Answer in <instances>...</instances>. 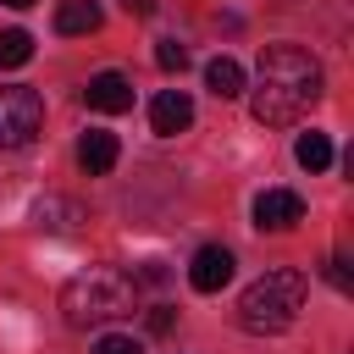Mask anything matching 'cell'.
<instances>
[{
	"mask_svg": "<svg viewBox=\"0 0 354 354\" xmlns=\"http://www.w3.org/2000/svg\"><path fill=\"white\" fill-rule=\"evenodd\" d=\"M321 88H326V77H321V61L310 50H299V44H266L260 66H254L249 111L266 127H288V122H299L321 100Z\"/></svg>",
	"mask_w": 354,
	"mask_h": 354,
	"instance_id": "obj_1",
	"label": "cell"
},
{
	"mask_svg": "<svg viewBox=\"0 0 354 354\" xmlns=\"http://www.w3.org/2000/svg\"><path fill=\"white\" fill-rule=\"evenodd\" d=\"M133 310H138V282H133V271H122V266H88L83 277H72V282L61 288V315H66V326H77V332L105 326V321H122V315H133Z\"/></svg>",
	"mask_w": 354,
	"mask_h": 354,
	"instance_id": "obj_2",
	"label": "cell"
},
{
	"mask_svg": "<svg viewBox=\"0 0 354 354\" xmlns=\"http://www.w3.org/2000/svg\"><path fill=\"white\" fill-rule=\"evenodd\" d=\"M299 310H304V271L277 266V271H266V277H254V282L243 288V299H238V326L254 332V337H277V332H288V326L299 321Z\"/></svg>",
	"mask_w": 354,
	"mask_h": 354,
	"instance_id": "obj_3",
	"label": "cell"
},
{
	"mask_svg": "<svg viewBox=\"0 0 354 354\" xmlns=\"http://www.w3.org/2000/svg\"><path fill=\"white\" fill-rule=\"evenodd\" d=\"M44 133V100L28 83L0 88V149H28Z\"/></svg>",
	"mask_w": 354,
	"mask_h": 354,
	"instance_id": "obj_4",
	"label": "cell"
},
{
	"mask_svg": "<svg viewBox=\"0 0 354 354\" xmlns=\"http://www.w3.org/2000/svg\"><path fill=\"white\" fill-rule=\"evenodd\" d=\"M232 249L227 243H205V249H194V260H188V288L194 293H221L227 282H232Z\"/></svg>",
	"mask_w": 354,
	"mask_h": 354,
	"instance_id": "obj_5",
	"label": "cell"
},
{
	"mask_svg": "<svg viewBox=\"0 0 354 354\" xmlns=\"http://www.w3.org/2000/svg\"><path fill=\"white\" fill-rule=\"evenodd\" d=\"M304 221V199L293 194V188H266L260 199H254V227L260 232H288V227H299Z\"/></svg>",
	"mask_w": 354,
	"mask_h": 354,
	"instance_id": "obj_6",
	"label": "cell"
},
{
	"mask_svg": "<svg viewBox=\"0 0 354 354\" xmlns=\"http://www.w3.org/2000/svg\"><path fill=\"white\" fill-rule=\"evenodd\" d=\"M149 127H155L160 138L188 133V127H194V100H188L183 88H160V94L149 100Z\"/></svg>",
	"mask_w": 354,
	"mask_h": 354,
	"instance_id": "obj_7",
	"label": "cell"
},
{
	"mask_svg": "<svg viewBox=\"0 0 354 354\" xmlns=\"http://www.w3.org/2000/svg\"><path fill=\"white\" fill-rule=\"evenodd\" d=\"M83 105L100 111V116H122V111L133 105V83H127L122 72H94L88 88H83Z\"/></svg>",
	"mask_w": 354,
	"mask_h": 354,
	"instance_id": "obj_8",
	"label": "cell"
},
{
	"mask_svg": "<svg viewBox=\"0 0 354 354\" xmlns=\"http://www.w3.org/2000/svg\"><path fill=\"white\" fill-rule=\"evenodd\" d=\"M116 155H122L116 133H83V138H77V166H83L88 177H105V171L116 166Z\"/></svg>",
	"mask_w": 354,
	"mask_h": 354,
	"instance_id": "obj_9",
	"label": "cell"
},
{
	"mask_svg": "<svg viewBox=\"0 0 354 354\" xmlns=\"http://www.w3.org/2000/svg\"><path fill=\"white\" fill-rule=\"evenodd\" d=\"M105 22V11H100V0H61L55 6V33H94Z\"/></svg>",
	"mask_w": 354,
	"mask_h": 354,
	"instance_id": "obj_10",
	"label": "cell"
},
{
	"mask_svg": "<svg viewBox=\"0 0 354 354\" xmlns=\"http://www.w3.org/2000/svg\"><path fill=\"white\" fill-rule=\"evenodd\" d=\"M33 221H39L44 232H72V227L83 221V210H77V199H61V194H44V199L33 205Z\"/></svg>",
	"mask_w": 354,
	"mask_h": 354,
	"instance_id": "obj_11",
	"label": "cell"
},
{
	"mask_svg": "<svg viewBox=\"0 0 354 354\" xmlns=\"http://www.w3.org/2000/svg\"><path fill=\"white\" fill-rule=\"evenodd\" d=\"M205 83H210L216 100H238L243 94V66L232 55H216V61H205Z\"/></svg>",
	"mask_w": 354,
	"mask_h": 354,
	"instance_id": "obj_12",
	"label": "cell"
},
{
	"mask_svg": "<svg viewBox=\"0 0 354 354\" xmlns=\"http://www.w3.org/2000/svg\"><path fill=\"white\" fill-rule=\"evenodd\" d=\"M293 160H299L304 171H326V166H332V138H326V133H299Z\"/></svg>",
	"mask_w": 354,
	"mask_h": 354,
	"instance_id": "obj_13",
	"label": "cell"
},
{
	"mask_svg": "<svg viewBox=\"0 0 354 354\" xmlns=\"http://www.w3.org/2000/svg\"><path fill=\"white\" fill-rule=\"evenodd\" d=\"M33 61V33L28 28H0V66H28Z\"/></svg>",
	"mask_w": 354,
	"mask_h": 354,
	"instance_id": "obj_14",
	"label": "cell"
},
{
	"mask_svg": "<svg viewBox=\"0 0 354 354\" xmlns=\"http://www.w3.org/2000/svg\"><path fill=\"white\" fill-rule=\"evenodd\" d=\"M155 66H160V72H183V66H188V50H183L177 39H160V44H155Z\"/></svg>",
	"mask_w": 354,
	"mask_h": 354,
	"instance_id": "obj_15",
	"label": "cell"
},
{
	"mask_svg": "<svg viewBox=\"0 0 354 354\" xmlns=\"http://www.w3.org/2000/svg\"><path fill=\"white\" fill-rule=\"evenodd\" d=\"M94 354H144V343L122 337V332H105V337H94Z\"/></svg>",
	"mask_w": 354,
	"mask_h": 354,
	"instance_id": "obj_16",
	"label": "cell"
},
{
	"mask_svg": "<svg viewBox=\"0 0 354 354\" xmlns=\"http://www.w3.org/2000/svg\"><path fill=\"white\" fill-rule=\"evenodd\" d=\"M144 326H149L155 337H166V332L177 326V310H171V304H149V310H144Z\"/></svg>",
	"mask_w": 354,
	"mask_h": 354,
	"instance_id": "obj_17",
	"label": "cell"
},
{
	"mask_svg": "<svg viewBox=\"0 0 354 354\" xmlns=\"http://www.w3.org/2000/svg\"><path fill=\"white\" fill-rule=\"evenodd\" d=\"M326 282H332L337 293H348V288H354V271H348V260H343V254H332V260H326Z\"/></svg>",
	"mask_w": 354,
	"mask_h": 354,
	"instance_id": "obj_18",
	"label": "cell"
},
{
	"mask_svg": "<svg viewBox=\"0 0 354 354\" xmlns=\"http://www.w3.org/2000/svg\"><path fill=\"white\" fill-rule=\"evenodd\" d=\"M122 6H127L133 17H155V0H122Z\"/></svg>",
	"mask_w": 354,
	"mask_h": 354,
	"instance_id": "obj_19",
	"label": "cell"
},
{
	"mask_svg": "<svg viewBox=\"0 0 354 354\" xmlns=\"http://www.w3.org/2000/svg\"><path fill=\"white\" fill-rule=\"evenodd\" d=\"M0 6H11V11H28V6H33V0H0Z\"/></svg>",
	"mask_w": 354,
	"mask_h": 354,
	"instance_id": "obj_20",
	"label": "cell"
}]
</instances>
